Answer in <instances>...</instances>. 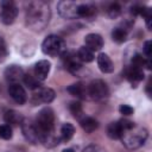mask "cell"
I'll return each mask as SVG.
<instances>
[{
    "label": "cell",
    "instance_id": "1",
    "mask_svg": "<svg viewBox=\"0 0 152 152\" xmlns=\"http://www.w3.org/2000/svg\"><path fill=\"white\" fill-rule=\"evenodd\" d=\"M50 7L44 1H31L26 8V25L33 31H42L50 20Z\"/></svg>",
    "mask_w": 152,
    "mask_h": 152
},
{
    "label": "cell",
    "instance_id": "2",
    "mask_svg": "<svg viewBox=\"0 0 152 152\" xmlns=\"http://www.w3.org/2000/svg\"><path fill=\"white\" fill-rule=\"evenodd\" d=\"M148 137V133L145 128H137L135 126L128 131H124V134L121 137L122 144L129 148V150H135L142 146Z\"/></svg>",
    "mask_w": 152,
    "mask_h": 152
},
{
    "label": "cell",
    "instance_id": "3",
    "mask_svg": "<svg viewBox=\"0 0 152 152\" xmlns=\"http://www.w3.org/2000/svg\"><path fill=\"white\" fill-rule=\"evenodd\" d=\"M37 131L39 138L44 134L53 132V122H55V113L50 107H44L39 110L37 115Z\"/></svg>",
    "mask_w": 152,
    "mask_h": 152
},
{
    "label": "cell",
    "instance_id": "4",
    "mask_svg": "<svg viewBox=\"0 0 152 152\" xmlns=\"http://www.w3.org/2000/svg\"><path fill=\"white\" fill-rule=\"evenodd\" d=\"M42 51L45 55H49L52 57L62 56L66 51L65 42L56 34H50L42 43Z\"/></svg>",
    "mask_w": 152,
    "mask_h": 152
},
{
    "label": "cell",
    "instance_id": "5",
    "mask_svg": "<svg viewBox=\"0 0 152 152\" xmlns=\"http://www.w3.org/2000/svg\"><path fill=\"white\" fill-rule=\"evenodd\" d=\"M108 94H109V90H108V87L104 81L94 80L90 82V84L88 87V95H90V97L93 100H96V101L103 100V99L108 97Z\"/></svg>",
    "mask_w": 152,
    "mask_h": 152
},
{
    "label": "cell",
    "instance_id": "6",
    "mask_svg": "<svg viewBox=\"0 0 152 152\" xmlns=\"http://www.w3.org/2000/svg\"><path fill=\"white\" fill-rule=\"evenodd\" d=\"M17 15H18V8L13 1L10 0L1 1V20L5 25L13 24Z\"/></svg>",
    "mask_w": 152,
    "mask_h": 152
},
{
    "label": "cell",
    "instance_id": "7",
    "mask_svg": "<svg viewBox=\"0 0 152 152\" xmlns=\"http://www.w3.org/2000/svg\"><path fill=\"white\" fill-rule=\"evenodd\" d=\"M20 128H21V132H23V135L24 138L31 142V144H37L39 141V134H38V131H37V127L27 119H23L21 122H20Z\"/></svg>",
    "mask_w": 152,
    "mask_h": 152
},
{
    "label": "cell",
    "instance_id": "8",
    "mask_svg": "<svg viewBox=\"0 0 152 152\" xmlns=\"http://www.w3.org/2000/svg\"><path fill=\"white\" fill-rule=\"evenodd\" d=\"M77 6L74 1H59L57 4V11L59 13L61 17H63L64 19H75L77 18Z\"/></svg>",
    "mask_w": 152,
    "mask_h": 152
},
{
    "label": "cell",
    "instance_id": "9",
    "mask_svg": "<svg viewBox=\"0 0 152 152\" xmlns=\"http://www.w3.org/2000/svg\"><path fill=\"white\" fill-rule=\"evenodd\" d=\"M8 94L11 95V97L18 103V104H24L27 101V95L26 91L24 90V88L18 84V83H12L8 88Z\"/></svg>",
    "mask_w": 152,
    "mask_h": 152
},
{
    "label": "cell",
    "instance_id": "10",
    "mask_svg": "<svg viewBox=\"0 0 152 152\" xmlns=\"http://www.w3.org/2000/svg\"><path fill=\"white\" fill-rule=\"evenodd\" d=\"M50 69H51V63L46 59H42L39 62H37L34 64V75H36V78L38 81H44L46 80L49 72H50Z\"/></svg>",
    "mask_w": 152,
    "mask_h": 152
},
{
    "label": "cell",
    "instance_id": "11",
    "mask_svg": "<svg viewBox=\"0 0 152 152\" xmlns=\"http://www.w3.org/2000/svg\"><path fill=\"white\" fill-rule=\"evenodd\" d=\"M86 46L91 51H99L103 46V39L97 33H89L84 38Z\"/></svg>",
    "mask_w": 152,
    "mask_h": 152
},
{
    "label": "cell",
    "instance_id": "12",
    "mask_svg": "<svg viewBox=\"0 0 152 152\" xmlns=\"http://www.w3.org/2000/svg\"><path fill=\"white\" fill-rule=\"evenodd\" d=\"M55 96H56V94H55V90L53 89H51V88H46V87H44V88H38L37 89V93L34 94V99L38 101V102H44V103H50V102H52L53 100H55Z\"/></svg>",
    "mask_w": 152,
    "mask_h": 152
},
{
    "label": "cell",
    "instance_id": "13",
    "mask_svg": "<svg viewBox=\"0 0 152 152\" xmlns=\"http://www.w3.org/2000/svg\"><path fill=\"white\" fill-rule=\"evenodd\" d=\"M5 77H6V80L8 82L15 83V82H18V81L24 78V71L18 65H10L5 70Z\"/></svg>",
    "mask_w": 152,
    "mask_h": 152
},
{
    "label": "cell",
    "instance_id": "14",
    "mask_svg": "<svg viewBox=\"0 0 152 152\" xmlns=\"http://www.w3.org/2000/svg\"><path fill=\"white\" fill-rule=\"evenodd\" d=\"M144 76H145V75H144L142 68H138V66L131 65V66H128L127 70H126V77H127V80H128L132 84H134V87H135L137 83H139L140 81L144 80Z\"/></svg>",
    "mask_w": 152,
    "mask_h": 152
},
{
    "label": "cell",
    "instance_id": "15",
    "mask_svg": "<svg viewBox=\"0 0 152 152\" xmlns=\"http://www.w3.org/2000/svg\"><path fill=\"white\" fill-rule=\"evenodd\" d=\"M97 65H99L100 70L104 74H110L114 70V64H113L112 59L103 52H101L97 56Z\"/></svg>",
    "mask_w": 152,
    "mask_h": 152
},
{
    "label": "cell",
    "instance_id": "16",
    "mask_svg": "<svg viewBox=\"0 0 152 152\" xmlns=\"http://www.w3.org/2000/svg\"><path fill=\"white\" fill-rule=\"evenodd\" d=\"M77 15L88 20H93V18L96 15V7L89 4H81L77 6Z\"/></svg>",
    "mask_w": 152,
    "mask_h": 152
},
{
    "label": "cell",
    "instance_id": "17",
    "mask_svg": "<svg viewBox=\"0 0 152 152\" xmlns=\"http://www.w3.org/2000/svg\"><path fill=\"white\" fill-rule=\"evenodd\" d=\"M78 121H80V125L83 128V131H86L87 133H93L99 127L97 121L91 116H82Z\"/></svg>",
    "mask_w": 152,
    "mask_h": 152
},
{
    "label": "cell",
    "instance_id": "18",
    "mask_svg": "<svg viewBox=\"0 0 152 152\" xmlns=\"http://www.w3.org/2000/svg\"><path fill=\"white\" fill-rule=\"evenodd\" d=\"M66 90L71 95H74L76 97H80V99H86L87 95H88V90L82 83H74V84L69 86L66 88Z\"/></svg>",
    "mask_w": 152,
    "mask_h": 152
},
{
    "label": "cell",
    "instance_id": "19",
    "mask_svg": "<svg viewBox=\"0 0 152 152\" xmlns=\"http://www.w3.org/2000/svg\"><path fill=\"white\" fill-rule=\"evenodd\" d=\"M107 134L110 139H121V137L124 134V129H122L120 122L119 121L110 122L107 127Z\"/></svg>",
    "mask_w": 152,
    "mask_h": 152
},
{
    "label": "cell",
    "instance_id": "20",
    "mask_svg": "<svg viewBox=\"0 0 152 152\" xmlns=\"http://www.w3.org/2000/svg\"><path fill=\"white\" fill-rule=\"evenodd\" d=\"M74 133H75V127L69 122H65L61 127V138L64 141H69L74 137Z\"/></svg>",
    "mask_w": 152,
    "mask_h": 152
},
{
    "label": "cell",
    "instance_id": "21",
    "mask_svg": "<svg viewBox=\"0 0 152 152\" xmlns=\"http://www.w3.org/2000/svg\"><path fill=\"white\" fill-rule=\"evenodd\" d=\"M112 38L118 44H121V43L126 42V39H127V30L124 28V27L114 28L113 32H112Z\"/></svg>",
    "mask_w": 152,
    "mask_h": 152
},
{
    "label": "cell",
    "instance_id": "22",
    "mask_svg": "<svg viewBox=\"0 0 152 152\" xmlns=\"http://www.w3.org/2000/svg\"><path fill=\"white\" fill-rule=\"evenodd\" d=\"M77 57L82 61V62H86V63H89V62H93L94 61V53L91 50H89L87 46H81L77 51Z\"/></svg>",
    "mask_w": 152,
    "mask_h": 152
},
{
    "label": "cell",
    "instance_id": "23",
    "mask_svg": "<svg viewBox=\"0 0 152 152\" xmlns=\"http://www.w3.org/2000/svg\"><path fill=\"white\" fill-rule=\"evenodd\" d=\"M4 119L6 121V124H10V125H18L19 122H21V118L20 115L13 110V109H10V110H6L5 115H4Z\"/></svg>",
    "mask_w": 152,
    "mask_h": 152
},
{
    "label": "cell",
    "instance_id": "24",
    "mask_svg": "<svg viewBox=\"0 0 152 152\" xmlns=\"http://www.w3.org/2000/svg\"><path fill=\"white\" fill-rule=\"evenodd\" d=\"M24 83L27 86L28 89L31 90H37L38 88H40V83L39 81L36 78V76H31V75H24Z\"/></svg>",
    "mask_w": 152,
    "mask_h": 152
},
{
    "label": "cell",
    "instance_id": "25",
    "mask_svg": "<svg viewBox=\"0 0 152 152\" xmlns=\"http://www.w3.org/2000/svg\"><path fill=\"white\" fill-rule=\"evenodd\" d=\"M69 109H70V112H71V114L74 115V118H76V119H81L83 115V110H82V106H81V103L80 102H71L70 103V106H69Z\"/></svg>",
    "mask_w": 152,
    "mask_h": 152
},
{
    "label": "cell",
    "instance_id": "26",
    "mask_svg": "<svg viewBox=\"0 0 152 152\" xmlns=\"http://www.w3.org/2000/svg\"><path fill=\"white\" fill-rule=\"evenodd\" d=\"M107 13H108L109 18H112V19L118 18L121 14V7H120V5L116 4V2L110 4L109 7H108V10H107Z\"/></svg>",
    "mask_w": 152,
    "mask_h": 152
},
{
    "label": "cell",
    "instance_id": "27",
    "mask_svg": "<svg viewBox=\"0 0 152 152\" xmlns=\"http://www.w3.org/2000/svg\"><path fill=\"white\" fill-rule=\"evenodd\" d=\"M0 138L8 140L12 138V128L10 125H2L0 126Z\"/></svg>",
    "mask_w": 152,
    "mask_h": 152
},
{
    "label": "cell",
    "instance_id": "28",
    "mask_svg": "<svg viewBox=\"0 0 152 152\" xmlns=\"http://www.w3.org/2000/svg\"><path fill=\"white\" fill-rule=\"evenodd\" d=\"M7 57V48H6V43L5 40L0 37V63L4 62Z\"/></svg>",
    "mask_w": 152,
    "mask_h": 152
},
{
    "label": "cell",
    "instance_id": "29",
    "mask_svg": "<svg viewBox=\"0 0 152 152\" xmlns=\"http://www.w3.org/2000/svg\"><path fill=\"white\" fill-rule=\"evenodd\" d=\"M132 65L138 66V68H142V65H145V59L141 57V55H134L132 58Z\"/></svg>",
    "mask_w": 152,
    "mask_h": 152
},
{
    "label": "cell",
    "instance_id": "30",
    "mask_svg": "<svg viewBox=\"0 0 152 152\" xmlns=\"http://www.w3.org/2000/svg\"><path fill=\"white\" fill-rule=\"evenodd\" d=\"M119 112H120V114L127 116V115H132L133 112H134V109L131 106H128V104H121L119 107Z\"/></svg>",
    "mask_w": 152,
    "mask_h": 152
},
{
    "label": "cell",
    "instance_id": "31",
    "mask_svg": "<svg viewBox=\"0 0 152 152\" xmlns=\"http://www.w3.org/2000/svg\"><path fill=\"white\" fill-rule=\"evenodd\" d=\"M83 152H106V151L99 145H89L83 150Z\"/></svg>",
    "mask_w": 152,
    "mask_h": 152
},
{
    "label": "cell",
    "instance_id": "32",
    "mask_svg": "<svg viewBox=\"0 0 152 152\" xmlns=\"http://www.w3.org/2000/svg\"><path fill=\"white\" fill-rule=\"evenodd\" d=\"M144 53L146 55L147 58H151V53H152V43L151 40H146L144 44Z\"/></svg>",
    "mask_w": 152,
    "mask_h": 152
},
{
    "label": "cell",
    "instance_id": "33",
    "mask_svg": "<svg viewBox=\"0 0 152 152\" xmlns=\"http://www.w3.org/2000/svg\"><path fill=\"white\" fill-rule=\"evenodd\" d=\"M62 152H75L72 148H65V150H63Z\"/></svg>",
    "mask_w": 152,
    "mask_h": 152
}]
</instances>
